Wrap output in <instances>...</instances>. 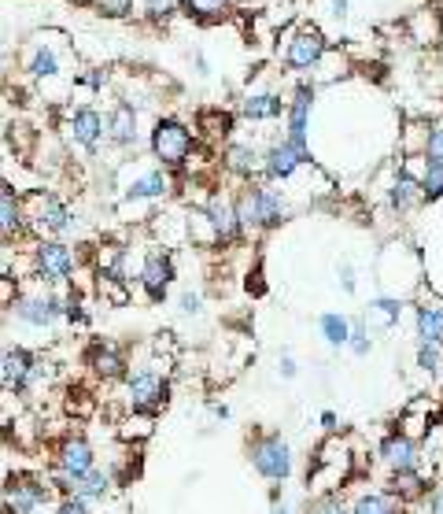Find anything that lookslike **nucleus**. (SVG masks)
<instances>
[{
	"label": "nucleus",
	"mask_w": 443,
	"mask_h": 514,
	"mask_svg": "<svg viewBox=\"0 0 443 514\" xmlns=\"http://www.w3.org/2000/svg\"><path fill=\"white\" fill-rule=\"evenodd\" d=\"M170 400V381L167 370H159V363H144V367L126 374V407L141 411V415H156Z\"/></svg>",
	"instance_id": "obj_1"
},
{
	"label": "nucleus",
	"mask_w": 443,
	"mask_h": 514,
	"mask_svg": "<svg viewBox=\"0 0 443 514\" xmlns=\"http://www.w3.org/2000/svg\"><path fill=\"white\" fill-rule=\"evenodd\" d=\"M237 215L244 230H274L285 222V200L270 185H248L237 196Z\"/></svg>",
	"instance_id": "obj_2"
},
{
	"label": "nucleus",
	"mask_w": 443,
	"mask_h": 514,
	"mask_svg": "<svg viewBox=\"0 0 443 514\" xmlns=\"http://www.w3.org/2000/svg\"><path fill=\"white\" fill-rule=\"evenodd\" d=\"M248 459L255 474L266 481H288L292 478V448L281 433H259L248 441Z\"/></svg>",
	"instance_id": "obj_3"
},
{
	"label": "nucleus",
	"mask_w": 443,
	"mask_h": 514,
	"mask_svg": "<svg viewBox=\"0 0 443 514\" xmlns=\"http://www.w3.org/2000/svg\"><path fill=\"white\" fill-rule=\"evenodd\" d=\"M52 478L34 474H8L4 478V514H37L45 503H52Z\"/></svg>",
	"instance_id": "obj_4"
},
{
	"label": "nucleus",
	"mask_w": 443,
	"mask_h": 514,
	"mask_svg": "<svg viewBox=\"0 0 443 514\" xmlns=\"http://www.w3.org/2000/svg\"><path fill=\"white\" fill-rule=\"evenodd\" d=\"M192 145H196V137H192V130L185 123H178V119H159L156 130H152V152H156V160L167 167V171H174V167H181V163L192 156Z\"/></svg>",
	"instance_id": "obj_5"
},
{
	"label": "nucleus",
	"mask_w": 443,
	"mask_h": 514,
	"mask_svg": "<svg viewBox=\"0 0 443 514\" xmlns=\"http://www.w3.org/2000/svg\"><path fill=\"white\" fill-rule=\"evenodd\" d=\"M26 219H30V226H34L41 237H45V233H52V237H67V233L74 230L71 208L52 193H30V211H26Z\"/></svg>",
	"instance_id": "obj_6"
},
{
	"label": "nucleus",
	"mask_w": 443,
	"mask_h": 514,
	"mask_svg": "<svg viewBox=\"0 0 443 514\" xmlns=\"http://www.w3.org/2000/svg\"><path fill=\"white\" fill-rule=\"evenodd\" d=\"M377 459L384 463L388 474H403V470H421L425 452H421V441L407 437L403 429H392V433H384V441L377 444Z\"/></svg>",
	"instance_id": "obj_7"
},
{
	"label": "nucleus",
	"mask_w": 443,
	"mask_h": 514,
	"mask_svg": "<svg viewBox=\"0 0 443 514\" xmlns=\"http://www.w3.org/2000/svg\"><path fill=\"white\" fill-rule=\"evenodd\" d=\"M200 219H204L211 241H218V245H233L240 237V230H244L237 215V200H226L222 193H215L204 208H200Z\"/></svg>",
	"instance_id": "obj_8"
},
{
	"label": "nucleus",
	"mask_w": 443,
	"mask_h": 514,
	"mask_svg": "<svg viewBox=\"0 0 443 514\" xmlns=\"http://www.w3.org/2000/svg\"><path fill=\"white\" fill-rule=\"evenodd\" d=\"M34 267H37V278L48 285H67L71 282L74 267H78V259L74 252L63 241H41L34 248Z\"/></svg>",
	"instance_id": "obj_9"
},
{
	"label": "nucleus",
	"mask_w": 443,
	"mask_h": 514,
	"mask_svg": "<svg viewBox=\"0 0 443 514\" xmlns=\"http://www.w3.org/2000/svg\"><path fill=\"white\" fill-rule=\"evenodd\" d=\"M15 319L26 322V326H34V330H45L52 322L67 315V296H56V293H26V296H15Z\"/></svg>",
	"instance_id": "obj_10"
},
{
	"label": "nucleus",
	"mask_w": 443,
	"mask_h": 514,
	"mask_svg": "<svg viewBox=\"0 0 443 514\" xmlns=\"http://www.w3.org/2000/svg\"><path fill=\"white\" fill-rule=\"evenodd\" d=\"M34 370H37V355L26 352V348H4L0 355V385L8 396H23L30 392V381H34Z\"/></svg>",
	"instance_id": "obj_11"
},
{
	"label": "nucleus",
	"mask_w": 443,
	"mask_h": 514,
	"mask_svg": "<svg viewBox=\"0 0 443 514\" xmlns=\"http://www.w3.org/2000/svg\"><path fill=\"white\" fill-rule=\"evenodd\" d=\"M52 470H63V474H71V478H82V474H93L96 470V452L93 444L71 433V437H63L56 444V455H52Z\"/></svg>",
	"instance_id": "obj_12"
},
{
	"label": "nucleus",
	"mask_w": 443,
	"mask_h": 514,
	"mask_svg": "<svg viewBox=\"0 0 443 514\" xmlns=\"http://www.w3.org/2000/svg\"><path fill=\"white\" fill-rule=\"evenodd\" d=\"M85 367L93 370V378H100V381H126V374H130V363H126L122 348L119 344H111V341L89 344V352H85Z\"/></svg>",
	"instance_id": "obj_13"
},
{
	"label": "nucleus",
	"mask_w": 443,
	"mask_h": 514,
	"mask_svg": "<svg viewBox=\"0 0 443 514\" xmlns=\"http://www.w3.org/2000/svg\"><path fill=\"white\" fill-rule=\"evenodd\" d=\"M67 137H71V145H78L82 152H96L100 141L108 137V123H104V115L96 108H78V111H71Z\"/></svg>",
	"instance_id": "obj_14"
},
{
	"label": "nucleus",
	"mask_w": 443,
	"mask_h": 514,
	"mask_svg": "<svg viewBox=\"0 0 443 514\" xmlns=\"http://www.w3.org/2000/svg\"><path fill=\"white\" fill-rule=\"evenodd\" d=\"M322 56H325V37L318 34L314 26H303V30H296L292 41H288L285 63L292 67V71H311Z\"/></svg>",
	"instance_id": "obj_15"
},
{
	"label": "nucleus",
	"mask_w": 443,
	"mask_h": 514,
	"mask_svg": "<svg viewBox=\"0 0 443 514\" xmlns=\"http://www.w3.org/2000/svg\"><path fill=\"white\" fill-rule=\"evenodd\" d=\"M311 108H314V89L300 86L296 97L288 100V141L300 148V152H311L307 148V134H311Z\"/></svg>",
	"instance_id": "obj_16"
},
{
	"label": "nucleus",
	"mask_w": 443,
	"mask_h": 514,
	"mask_svg": "<svg viewBox=\"0 0 443 514\" xmlns=\"http://www.w3.org/2000/svg\"><path fill=\"white\" fill-rule=\"evenodd\" d=\"M170 282H174V259L163 252V248H152L148 256H144L141 263V285L144 293L152 296V300H163L170 289Z\"/></svg>",
	"instance_id": "obj_17"
},
{
	"label": "nucleus",
	"mask_w": 443,
	"mask_h": 514,
	"mask_svg": "<svg viewBox=\"0 0 443 514\" xmlns=\"http://www.w3.org/2000/svg\"><path fill=\"white\" fill-rule=\"evenodd\" d=\"M303 163H307V152H300L288 137H281V141H274V145L266 148V178H270V182L292 178Z\"/></svg>",
	"instance_id": "obj_18"
},
{
	"label": "nucleus",
	"mask_w": 443,
	"mask_h": 514,
	"mask_svg": "<svg viewBox=\"0 0 443 514\" xmlns=\"http://www.w3.org/2000/svg\"><path fill=\"white\" fill-rule=\"evenodd\" d=\"M414 330H418V344H436L443 348V300L425 296L414 307Z\"/></svg>",
	"instance_id": "obj_19"
},
{
	"label": "nucleus",
	"mask_w": 443,
	"mask_h": 514,
	"mask_svg": "<svg viewBox=\"0 0 443 514\" xmlns=\"http://www.w3.org/2000/svg\"><path fill=\"white\" fill-rule=\"evenodd\" d=\"M222 167H226L229 174L252 182L255 174H266V152H259L255 145H229L226 156H222Z\"/></svg>",
	"instance_id": "obj_20"
},
{
	"label": "nucleus",
	"mask_w": 443,
	"mask_h": 514,
	"mask_svg": "<svg viewBox=\"0 0 443 514\" xmlns=\"http://www.w3.org/2000/svg\"><path fill=\"white\" fill-rule=\"evenodd\" d=\"M351 514H407V503L392 489H370L351 500Z\"/></svg>",
	"instance_id": "obj_21"
},
{
	"label": "nucleus",
	"mask_w": 443,
	"mask_h": 514,
	"mask_svg": "<svg viewBox=\"0 0 443 514\" xmlns=\"http://www.w3.org/2000/svg\"><path fill=\"white\" fill-rule=\"evenodd\" d=\"M108 141H111V145H119V148L137 145V111H133V104H126V100H119V104L111 108Z\"/></svg>",
	"instance_id": "obj_22"
},
{
	"label": "nucleus",
	"mask_w": 443,
	"mask_h": 514,
	"mask_svg": "<svg viewBox=\"0 0 443 514\" xmlns=\"http://www.w3.org/2000/svg\"><path fill=\"white\" fill-rule=\"evenodd\" d=\"M388 489L396 492L403 503H418V500H429V492L436 485L421 470H403V474H388Z\"/></svg>",
	"instance_id": "obj_23"
},
{
	"label": "nucleus",
	"mask_w": 443,
	"mask_h": 514,
	"mask_svg": "<svg viewBox=\"0 0 443 514\" xmlns=\"http://www.w3.org/2000/svg\"><path fill=\"white\" fill-rule=\"evenodd\" d=\"M23 204H19V196H15L12 185H4L0 189V233H4V241H12L15 233H23Z\"/></svg>",
	"instance_id": "obj_24"
},
{
	"label": "nucleus",
	"mask_w": 443,
	"mask_h": 514,
	"mask_svg": "<svg viewBox=\"0 0 443 514\" xmlns=\"http://www.w3.org/2000/svg\"><path fill=\"white\" fill-rule=\"evenodd\" d=\"M170 174L167 167H159V171H148L141 174L137 182H130V189H126V196L130 200H159V196H167L170 193Z\"/></svg>",
	"instance_id": "obj_25"
},
{
	"label": "nucleus",
	"mask_w": 443,
	"mask_h": 514,
	"mask_svg": "<svg viewBox=\"0 0 443 514\" xmlns=\"http://www.w3.org/2000/svg\"><path fill=\"white\" fill-rule=\"evenodd\" d=\"M388 200H392V208L396 211H414L425 200V189H421V178H414V174H399L396 185H392V193H388Z\"/></svg>",
	"instance_id": "obj_26"
},
{
	"label": "nucleus",
	"mask_w": 443,
	"mask_h": 514,
	"mask_svg": "<svg viewBox=\"0 0 443 514\" xmlns=\"http://www.w3.org/2000/svg\"><path fill=\"white\" fill-rule=\"evenodd\" d=\"M281 111L285 108V100L277 97V93H252V97L244 100V119H252V123H270V119H281Z\"/></svg>",
	"instance_id": "obj_27"
},
{
	"label": "nucleus",
	"mask_w": 443,
	"mask_h": 514,
	"mask_svg": "<svg viewBox=\"0 0 443 514\" xmlns=\"http://www.w3.org/2000/svg\"><path fill=\"white\" fill-rule=\"evenodd\" d=\"M399 315H403V304L392 300V296H377V300H370V307H366L370 330H392L399 322Z\"/></svg>",
	"instance_id": "obj_28"
},
{
	"label": "nucleus",
	"mask_w": 443,
	"mask_h": 514,
	"mask_svg": "<svg viewBox=\"0 0 443 514\" xmlns=\"http://www.w3.org/2000/svg\"><path fill=\"white\" fill-rule=\"evenodd\" d=\"M318 333L325 337V344H329V348H348L351 319H344V315L329 311V315H322V319H318Z\"/></svg>",
	"instance_id": "obj_29"
},
{
	"label": "nucleus",
	"mask_w": 443,
	"mask_h": 514,
	"mask_svg": "<svg viewBox=\"0 0 443 514\" xmlns=\"http://www.w3.org/2000/svg\"><path fill=\"white\" fill-rule=\"evenodd\" d=\"M373 348V337H370V322H366V315H359V319H351V341H348V352L355 355V359H366Z\"/></svg>",
	"instance_id": "obj_30"
},
{
	"label": "nucleus",
	"mask_w": 443,
	"mask_h": 514,
	"mask_svg": "<svg viewBox=\"0 0 443 514\" xmlns=\"http://www.w3.org/2000/svg\"><path fill=\"white\" fill-rule=\"evenodd\" d=\"M185 12L204 19V23H215L229 12V0H185Z\"/></svg>",
	"instance_id": "obj_31"
},
{
	"label": "nucleus",
	"mask_w": 443,
	"mask_h": 514,
	"mask_svg": "<svg viewBox=\"0 0 443 514\" xmlns=\"http://www.w3.org/2000/svg\"><path fill=\"white\" fill-rule=\"evenodd\" d=\"M200 126H204L207 137H226L233 130V115H226V111H200Z\"/></svg>",
	"instance_id": "obj_32"
},
{
	"label": "nucleus",
	"mask_w": 443,
	"mask_h": 514,
	"mask_svg": "<svg viewBox=\"0 0 443 514\" xmlns=\"http://www.w3.org/2000/svg\"><path fill=\"white\" fill-rule=\"evenodd\" d=\"M30 74H37V78H52V74H60V60H56V52H52V49H34V56H30Z\"/></svg>",
	"instance_id": "obj_33"
},
{
	"label": "nucleus",
	"mask_w": 443,
	"mask_h": 514,
	"mask_svg": "<svg viewBox=\"0 0 443 514\" xmlns=\"http://www.w3.org/2000/svg\"><path fill=\"white\" fill-rule=\"evenodd\" d=\"M307 514H351V503H344L340 492H322V496L311 503V511Z\"/></svg>",
	"instance_id": "obj_34"
},
{
	"label": "nucleus",
	"mask_w": 443,
	"mask_h": 514,
	"mask_svg": "<svg viewBox=\"0 0 443 514\" xmlns=\"http://www.w3.org/2000/svg\"><path fill=\"white\" fill-rule=\"evenodd\" d=\"M418 367L425 370V374H440L443 370V348H436V344H418Z\"/></svg>",
	"instance_id": "obj_35"
},
{
	"label": "nucleus",
	"mask_w": 443,
	"mask_h": 514,
	"mask_svg": "<svg viewBox=\"0 0 443 514\" xmlns=\"http://www.w3.org/2000/svg\"><path fill=\"white\" fill-rule=\"evenodd\" d=\"M122 437H137V441H144V437H152V415H141V411H133L130 418H126V422H122Z\"/></svg>",
	"instance_id": "obj_36"
},
{
	"label": "nucleus",
	"mask_w": 443,
	"mask_h": 514,
	"mask_svg": "<svg viewBox=\"0 0 443 514\" xmlns=\"http://www.w3.org/2000/svg\"><path fill=\"white\" fill-rule=\"evenodd\" d=\"M185 0H144V12H148V19L152 23H163V19H170V15L178 12Z\"/></svg>",
	"instance_id": "obj_37"
},
{
	"label": "nucleus",
	"mask_w": 443,
	"mask_h": 514,
	"mask_svg": "<svg viewBox=\"0 0 443 514\" xmlns=\"http://www.w3.org/2000/svg\"><path fill=\"white\" fill-rule=\"evenodd\" d=\"M425 160L443 163V123H436L429 134H425Z\"/></svg>",
	"instance_id": "obj_38"
},
{
	"label": "nucleus",
	"mask_w": 443,
	"mask_h": 514,
	"mask_svg": "<svg viewBox=\"0 0 443 514\" xmlns=\"http://www.w3.org/2000/svg\"><path fill=\"white\" fill-rule=\"evenodd\" d=\"M52 514H96V511H93V503L78 500V496H60L56 507H52Z\"/></svg>",
	"instance_id": "obj_39"
},
{
	"label": "nucleus",
	"mask_w": 443,
	"mask_h": 514,
	"mask_svg": "<svg viewBox=\"0 0 443 514\" xmlns=\"http://www.w3.org/2000/svg\"><path fill=\"white\" fill-rule=\"evenodd\" d=\"M181 311H185V315H200V311H204V296L185 293V296H181Z\"/></svg>",
	"instance_id": "obj_40"
},
{
	"label": "nucleus",
	"mask_w": 443,
	"mask_h": 514,
	"mask_svg": "<svg viewBox=\"0 0 443 514\" xmlns=\"http://www.w3.org/2000/svg\"><path fill=\"white\" fill-rule=\"evenodd\" d=\"M130 4L133 0H100V8H104L108 15H126L130 12Z\"/></svg>",
	"instance_id": "obj_41"
},
{
	"label": "nucleus",
	"mask_w": 443,
	"mask_h": 514,
	"mask_svg": "<svg viewBox=\"0 0 443 514\" xmlns=\"http://www.w3.org/2000/svg\"><path fill=\"white\" fill-rule=\"evenodd\" d=\"M429 514H443V485L429 492Z\"/></svg>",
	"instance_id": "obj_42"
},
{
	"label": "nucleus",
	"mask_w": 443,
	"mask_h": 514,
	"mask_svg": "<svg viewBox=\"0 0 443 514\" xmlns=\"http://www.w3.org/2000/svg\"><path fill=\"white\" fill-rule=\"evenodd\" d=\"M340 282H344V293H355V270L351 267L340 270Z\"/></svg>",
	"instance_id": "obj_43"
},
{
	"label": "nucleus",
	"mask_w": 443,
	"mask_h": 514,
	"mask_svg": "<svg viewBox=\"0 0 443 514\" xmlns=\"http://www.w3.org/2000/svg\"><path fill=\"white\" fill-rule=\"evenodd\" d=\"M281 378H296V359H292V355L281 359Z\"/></svg>",
	"instance_id": "obj_44"
},
{
	"label": "nucleus",
	"mask_w": 443,
	"mask_h": 514,
	"mask_svg": "<svg viewBox=\"0 0 443 514\" xmlns=\"http://www.w3.org/2000/svg\"><path fill=\"white\" fill-rule=\"evenodd\" d=\"M336 422H340V418H336V411H322V426L329 429V433H336Z\"/></svg>",
	"instance_id": "obj_45"
},
{
	"label": "nucleus",
	"mask_w": 443,
	"mask_h": 514,
	"mask_svg": "<svg viewBox=\"0 0 443 514\" xmlns=\"http://www.w3.org/2000/svg\"><path fill=\"white\" fill-rule=\"evenodd\" d=\"M333 15L344 19V15H348V0H333Z\"/></svg>",
	"instance_id": "obj_46"
},
{
	"label": "nucleus",
	"mask_w": 443,
	"mask_h": 514,
	"mask_svg": "<svg viewBox=\"0 0 443 514\" xmlns=\"http://www.w3.org/2000/svg\"><path fill=\"white\" fill-rule=\"evenodd\" d=\"M215 418H229V407L226 404H215Z\"/></svg>",
	"instance_id": "obj_47"
},
{
	"label": "nucleus",
	"mask_w": 443,
	"mask_h": 514,
	"mask_svg": "<svg viewBox=\"0 0 443 514\" xmlns=\"http://www.w3.org/2000/svg\"><path fill=\"white\" fill-rule=\"evenodd\" d=\"M270 514H288V507H285V503H281V507H274V511H270Z\"/></svg>",
	"instance_id": "obj_48"
}]
</instances>
